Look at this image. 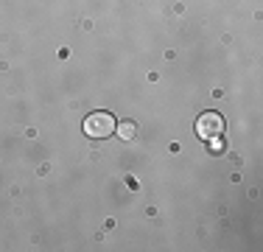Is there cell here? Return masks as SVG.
I'll return each instance as SVG.
<instances>
[{"label":"cell","instance_id":"2","mask_svg":"<svg viewBox=\"0 0 263 252\" xmlns=\"http://www.w3.org/2000/svg\"><path fill=\"white\" fill-rule=\"evenodd\" d=\"M224 129H227V123H224V118L218 115V112H202V118L196 121V135L204 137V140L221 137Z\"/></svg>","mask_w":263,"mask_h":252},{"label":"cell","instance_id":"3","mask_svg":"<svg viewBox=\"0 0 263 252\" xmlns=\"http://www.w3.org/2000/svg\"><path fill=\"white\" fill-rule=\"evenodd\" d=\"M115 132H118V135H121V137H123V140H132V137H135V135H137V126H135V123H132V121H126V123H121V126H115Z\"/></svg>","mask_w":263,"mask_h":252},{"label":"cell","instance_id":"1","mask_svg":"<svg viewBox=\"0 0 263 252\" xmlns=\"http://www.w3.org/2000/svg\"><path fill=\"white\" fill-rule=\"evenodd\" d=\"M112 132H115V118H112V112H90L84 121V135L92 137V140H104V137H109Z\"/></svg>","mask_w":263,"mask_h":252}]
</instances>
